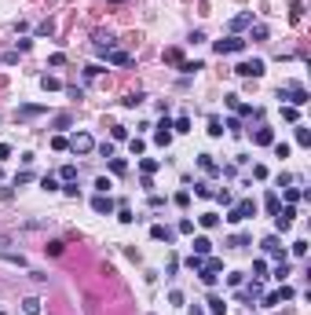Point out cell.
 <instances>
[{"instance_id":"6da1fadb","label":"cell","mask_w":311,"mask_h":315,"mask_svg":"<svg viewBox=\"0 0 311 315\" xmlns=\"http://www.w3.org/2000/svg\"><path fill=\"white\" fill-rule=\"evenodd\" d=\"M249 216H256V202H253V198H242V202L227 213V220H231V224H242V220H249Z\"/></svg>"},{"instance_id":"7a4b0ae2","label":"cell","mask_w":311,"mask_h":315,"mask_svg":"<svg viewBox=\"0 0 311 315\" xmlns=\"http://www.w3.org/2000/svg\"><path fill=\"white\" fill-rule=\"evenodd\" d=\"M279 99H289V107H304L308 103V92L300 84H289V88H279Z\"/></svg>"},{"instance_id":"3957f363","label":"cell","mask_w":311,"mask_h":315,"mask_svg":"<svg viewBox=\"0 0 311 315\" xmlns=\"http://www.w3.org/2000/svg\"><path fill=\"white\" fill-rule=\"evenodd\" d=\"M234 74H238V77H260V74H264V59H249V63H238Z\"/></svg>"},{"instance_id":"277c9868","label":"cell","mask_w":311,"mask_h":315,"mask_svg":"<svg viewBox=\"0 0 311 315\" xmlns=\"http://www.w3.org/2000/svg\"><path fill=\"white\" fill-rule=\"evenodd\" d=\"M66 143H70V150H74V154H88V150L95 147V140H92L88 132H77L74 140H66Z\"/></svg>"},{"instance_id":"5b68a950","label":"cell","mask_w":311,"mask_h":315,"mask_svg":"<svg viewBox=\"0 0 311 315\" xmlns=\"http://www.w3.org/2000/svg\"><path fill=\"white\" fill-rule=\"evenodd\" d=\"M242 48H246L242 37H223V41H216V55H231V51H242Z\"/></svg>"},{"instance_id":"8992f818","label":"cell","mask_w":311,"mask_h":315,"mask_svg":"<svg viewBox=\"0 0 311 315\" xmlns=\"http://www.w3.org/2000/svg\"><path fill=\"white\" fill-rule=\"evenodd\" d=\"M99 55H107V63H114V66H128L132 63V55L121 48H99Z\"/></svg>"},{"instance_id":"52a82bcc","label":"cell","mask_w":311,"mask_h":315,"mask_svg":"<svg viewBox=\"0 0 311 315\" xmlns=\"http://www.w3.org/2000/svg\"><path fill=\"white\" fill-rule=\"evenodd\" d=\"M293 297V290H289V286H282V290H275V293H267V297H264V308H275V304H282V300H289Z\"/></svg>"},{"instance_id":"ba28073f","label":"cell","mask_w":311,"mask_h":315,"mask_svg":"<svg viewBox=\"0 0 311 315\" xmlns=\"http://www.w3.org/2000/svg\"><path fill=\"white\" fill-rule=\"evenodd\" d=\"M92 209H95V213H114V198H110V194H95V198H92Z\"/></svg>"},{"instance_id":"9c48e42d","label":"cell","mask_w":311,"mask_h":315,"mask_svg":"<svg viewBox=\"0 0 311 315\" xmlns=\"http://www.w3.org/2000/svg\"><path fill=\"white\" fill-rule=\"evenodd\" d=\"M37 114H44L41 103H26V107H18V114H15V117H22V121H26V117H37Z\"/></svg>"},{"instance_id":"30bf717a","label":"cell","mask_w":311,"mask_h":315,"mask_svg":"<svg viewBox=\"0 0 311 315\" xmlns=\"http://www.w3.org/2000/svg\"><path fill=\"white\" fill-rule=\"evenodd\" d=\"M260 246H264V253H271V257H282V246H279V238H275V235H267Z\"/></svg>"},{"instance_id":"8fae6325","label":"cell","mask_w":311,"mask_h":315,"mask_svg":"<svg viewBox=\"0 0 311 315\" xmlns=\"http://www.w3.org/2000/svg\"><path fill=\"white\" fill-rule=\"evenodd\" d=\"M169 128H172V125H169V121H161V125H157V132H154V140L161 143V147H169V140H172V132H169Z\"/></svg>"},{"instance_id":"7c38bea8","label":"cell","mask_w":311,"mask_h":315,"mask_svg":"<svg viewBox=\"0 0 311 315\" xmlns=\"http://www.w3.org/2000/svg\"><path fill=\"white\" fill-rule=\"evenodd\" d=\"M22 312L26 315H41V297H26L22 300Z\"/></svg>"},{"instance_id":"4fadbf2b","label":"cell","mask_w":311,"mask_h":315,"mask_svg":"<svg viewBox=\"0 0 311 315\" xmlns=\"http://www.w3.org/2000/svg\"><path fill=\"white\" fill-rule=\"evenodd\" d=\"M246 26H253V15H249V11H246V15H234V18H231V30H246Z\"/></svg>"},{"instance_id":"5bb4252c","label":"cell","mask_w":311,"mask_h":315,"mask_svg":"<svg viewBox=\"0 0 311 315\" xmlns=\"http://www.w3.org/2000/svg\"><path fill=\"white\" fill-rule=\"evenodd\" d=\"M0 260H4V264H15V268H26V257H22V253H0Z\"/></svg>"},{"instance_id":"9a60e30c","label":"cell","mask_w":311,"mask_h":315,"mask_svg":"<svg viewBox=\"0 0 311 315\" xmlns=\"http://www.w3.org/2000/svg\"><path fill=\"white\" fill-rule=\"evenodd\" d=\"M256 143H260V147H271V143H275V136H271V128H256V136H253Z\"/></svg>"},{"instance_id":"2e32d148","label":"cell","mask_w":311,"mask_h":315,"mask_svg":"<svg viewBox=\"0 0 311 315\" xmlns=\"http://www.w3.org/2000/svg\"><path fill=\"white\" fill-rule=\"evenodd\" d=\"M209 249H213V242L205 238V235H202V238H194V257H205Z\"/></svg>"},{"instance_id":"e0dca14e","label":"cell","mask_w":311,"mask_h":315,"mask_svg":"<svg viewBox=\"0 0 311 315\" xmlns=\"http://www.w3.org/2000/svg\"><path fill=\"white\" fill-rule=\"evenodd\" d=\"M41 88H44V92H59V88H62V81H59V77H48V74H44V77H41Z\"/></svg>"},{"instance_id":"ac0fdd59","label":"cell","mask_w":311,"mask_h":315,"mask_svg":"<svg viewBox=\"0 0 311 315\" xmlns=\"http://www.w3.org/2000/svg\"><path fill=\"white\" fill-rule=\"evenodd\" d=\"M150 235H154L157 242H172V231H169V227H161V224H154V227H150Z\"/></svg>"},{"instance_id":"d6986e66","label":"cell","mask_w":311,"mask_h":315,"mask_svg":"<svg viewBox=\"0 0 311 315\" xmlns=\"http://www.w3.org/2000/svg\"><path fill=\"white\" fill-rule=\"evenodd\" d=\"M209 312H213V315H223V312H227L223 297H216V293H213V297H209Z\"/></svg>"},{"instance_id":"ffe728a7","label":"cell","mask_w":311,"mask_h":315,"mask_svg":"<svg viewBox=\"0 0 311 315\" xmlns=\"http://www.w3.org/2000/svg\"><path fill=\"white\" fill-rule=\"evenodd\" d=\"M209 136H223V121L220 117H209Z\"/></svg>"},{"instance_id":"44dd1931","label":"cell","mask_w":311,"mask_h":315,"mask_svg":"<svg viewBox=\"0 0 311 315\" xmlns=\"http://www.w3.org/2000/svg\"><path fill=\"white\" fill-rule=\"evenodd\" d=\"M59 176H62L66 183H74L77 180V165H62V173H59Z\"/></svg>"},{"instance_id":"7402d4cb","label":"cell","mask_w":311,"mask_h":315,"mask_svg":"<svg viewBox=\"0 0 311 315\" xmlns=\"http://www.w3.org/2000/svg\"><path fill=\"white\" fill-rule=\"evenodd\" d=\"M198 165H202L205 173H216V161H213V158H209V154H202V158H198Z\"/></svg>"},{"instance_id":"603a6c76","label":"cell","mask_w":311,"mask_h":315,"mask_svg":"<svg viewBox=\"0 0 311 315\" xmlns=\"http://www.w3.org/2000/svg\"><path fill=\"white\" fill-rule=\"evenodd\" d=\"M216 224H220V216H216V213H202V227H216Z\"/></svg>"},{"instance_id":"cb8c5ba5","label":"cell","mask_w":311,"mask_h":315,"mask_svg":"<svg viewBox=\"0 0 311 315\" xmlns=\"http://www.w3.org/2000/svg\"><path fill=\"white\" fill-rule=\"evenodd\" d=\"M110 187H114V183H110V180H107V176H99V180H95V191H99V194H107V191H110Z\"/></svg>"},{"instance_id":"d4e9b609","label":"cell","mask_w":311,"mask_h":315,"mask_svg":"<svg viewBox=\"0 0 311 315\" xmlns=\"http://www.w3.org/2000/svg\"><path fill=\"white\" fill-rule=\"evenodd\" d=\"M41 187H44V191H59V180H55V176H44Z\"/></svg>"},{"instance_id":"484cf974","label":"cell","mask_w":311,"mask_h":315,"mask_svg":"<svg viewBox=\"0 0 311 315\" xmlns=\"http://www.w3.org/2000/svg\"><path fill=\"white\" fill-rule=\"evenodd\" d=\"M165 59H169V63H180V66H183V55H180V48H169V51H165Z\"/></svg>"},{"instance_id":"4316f807","label":"cell","mask_w":311,"mask_h":315,"mask_svg":"<svg viewBox=\"0 0 311 315\" xmlns=\"http://www.w3.org/2000/svg\"><path fill=\"white\" fill-rule=\"evenodd\" d=\"M296 143H300V147H308V143H311V132H308V128H296Z\"/></svg>"},{"instance_id":"83f0119b","label":"cell","mask_w":311,"mask_h":315,"mask_svg":"<svg viewBox=\"0 0 311 315\" xmlns=\"http://www.w3.org/2000/svg\"><path fill=\"white\" fill-rule=\"evenodd\" d=\"M172 128H176V132H190V121H187V117H176V125H172Z\"/></svg>"},{"instance_id":"f1b7e54d","label":"cell","mask_w":311,"mask_h":315,"mask_svg":"<svg viewBox=\"0 0 311 315\" xmlns=\"http://www.w3.org/2000/svg\"><path fill=\"white\" fill-rule=\"evenodd\" d=\"M140 103H143L140 92H136V95H124V107H140Z\"/></svg>"},{"instance_id":"f546056e","label":"cell","mask_w":311,"mask_h":315,"mask_svg":"<svg viewBox=\"0 0 311 315\" xmlns=\"http://www.w3.org/2000/svg\"><path fill=\"white\" fill-rule=\"evenodd\" d=\"M194 194H202V198H209V194H213V187H209V183H198V187H194Z\"/></svg>"},{"instance_id":"4dcf8cb0","label":"cell","mask_w":311,"mask_h":315,"mask_svg":"<svg viewBox=\"0 0 311 315\" xmlns=\"http://www.w3.org/2000/svg\"><path fill=\"white\" fill-rule=\"evenodd\" d=\"M267 213H279V194H267Z\"/></svg>"},{"instance_id":"1f68e13d","label":"cell","mask_w":311,"mask_h":315,"mask_svg":"<svg viewBox=\"0 0 311 315\" xmlns=\"http://www.w3.org/2000/svg\"><path fill=\"white\" fill-rule=\"evenodd\" d=\"M117 220H121V224H132V209H117Z\"/></svg>"},{"instance_id":"d6a6232c","label":"cell","mask_w":311,"mask_h":315,"mask_svg":"<svg viewBox=\"0 0 311 315\" xmlns=\"http://www.w3.org/2000/svg\"><path fill=\"white\" fill-rule=\"evenodd\" d=\"M289 15H293V18H300V15H304V4H300V0H293V8H289Z\"/></svg>"},{"instance_id":"836d02e7","label":"cell","mask_w":311,"mask_h":315,"mask_svg":"<svg viewBox=\"0 0 311 315\" xmlns=\"http://www.w3.org/2000/svg\"><path fill=\"white\" fill-rule=\"evenodd\" d=\"M51 147H55V150H70V143H66L62 136H55V140H51Z\"/></svg>"},{"instance_id":"e575fe53","label":"cell","mask_w":311,"mask_h":315,"mask_svg":"<svg viewBox=\"0 0 311 315\" xmlns=\"http://www.w3.org/2000/svg\"><path fill=\"white\" fill-rule=\"evenodd\" d=\"M282 117H286V121H296V107H282Z\"/></svg>"},{"instance_id":"d590c367","label":"cell","mask_w":311,"mask_h":315,"mask_svg":"<svg viewBox=\"0 0 311 315\" xmlns=\"http://www.w3.org/2000/svg\"><path fill=\"white\" fill-rule=\"evenodd\" d=\"M30 180H33V173L26 169V173H18V176H15V187H18V183H30Z\"/></svg>"},{"instance_id":"8d00e7d4","label":"cell","mask_w":311,"mask_h":315,"mask_svg":"<svg viewBox=\"0 0 311 315\" xmlns=\"http://www.w3.org/2000/svg\"><path fill=\"white\" fill-rule=\"evenodd\" d=\"M202 260H205V257H194V253H190V257H187V268H194V271H198V268H202Z\"/></svg>"},{"instance_id":"74e56055","label":"cell","mask_w":311,"mask_h":315,"mask_svg":"<svg viewBox=\"0 0 311 315\" xmlns=\"http://www.w3.org/2000/svg\"><path fill=\"white\" fill-rule=\"evenodd\" d=\"M4 158H11V147H8V143H0V161H4Z\"/></svg>"},{"instance_id":"f35d334b","label":"cell","mask_w":311,"mask_h":315,"mask_svg":"<svg viewBox=\"0 0 311 315\" xmlns=\"http://www.w3.org/2000/svg\"><path fill=\"white\" fill-rule=\"evenodd\" d=\"M114 4H124V0H114Z\"/></svg>"}]
</instances>
